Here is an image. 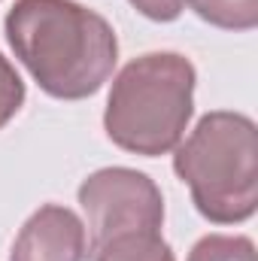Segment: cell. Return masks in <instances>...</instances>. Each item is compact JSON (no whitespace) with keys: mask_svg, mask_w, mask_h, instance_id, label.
Wrapping results in <instances>:
<instances>
[{"mask_svg":"<svg viewBox=\"0 0 258 261\" xmlns=\"http://www.w3.org/2000/svg\"><path fill=\"white\" fill-rule=\"evenodd\" d=\"M3 34L34 82L58 100H85L119 61L113 24L76 0H15Z\"/></svg>","mask_w":258,"mask_h":261,"instance_id":"obj_1","label":"cell"},{"mask_svg":"<svg viewBox=\"0 0 258 261\" xmlns=\"http://www.w3.org/2000/svg\"><path fill=\"white\" fill-rule=\"evenodd\" d=\"M194 85L197 70L179 52H149L128 61L107 97V137L143 158L173 152L192 122Z\"/></svg>","mask_w":258,"mask_h":261,"instance_id":"obj_2","label":"cell"},{"mask_svg":"<svg viewBox=\"0 0 258 261\" xmlns=\"http://www.w3.org/2000/svg\"><path fill=\"white\" fill-rule=\"evenodd\" d=\"M173 170L213 225H243L258 210V128L243 113L213 110L173 149Z\"/></svg>","mask_w":258,"mask_h":261,"instance_id":"obj_3","label":"cell"},{"mask_svg":"<svg viewBox=\"0 0 258 261\" xmlns=\"http://www.w3.org/2000/svg\"><path fill=\"white\" fill-rule=\"evenodd\" d=\"M79 206L85 213L88 258L107 240L128 231H161L164 195L152 176L134 167H100L79 186Z\"/></svg>","mask_w":258,"mask_h":261,"instance_id":"obj_4","label":"cell"},{"mask_svg":"<svg viewBox=\"0 0 258 261\" xmlns=\"http://www.w3.org/2000/svg\"><path fill=\"white\" fill-rule=\"evenodd\" d=\"M85 222L61 203H43L15 234L9 261H85Z\"/></svg>","mask_w":258,"mask_h":261,"instance_id":"obj_5","label":"cell"},{"mask_svg":"<svg viewBox=\"0 0 258 261\" xmlns=\"http://www.w3.org/2000/svg\"><path fill=\"white\" fill-rule=\"evenodd\" d=\"M94 261H176L161 231H128L91 252Z\"/></svg>","mask_w":258,"mask_h":261,"instance_id":"obj_6","label":"cell"},{"mask_svg":"<svg viewBox=\"0 0 258 261\" xmlns=\"http://www.w3.org/2000/svg\"><path fill=\"white\" fill-rule=\"evenodd\" d=\"M197 18L222 31H252L258 24V0H186Z\"/></svg>","mask_w":258,"mask_h":261,"instance_id":"obj_7","label":"cell"},{"mask_svg":"<svg viewBox=\"0 0 258 261\" xmlns=\"http://www.w3.org/2000/svg\"><path fill=\"white\" fill-rule=\"evenodd\" d=\"M186 261H258V252L246 234H207L192 246Z\"/></svg>","mask_w":258,"mask_h":261,"instance_id":"obj_8","label":"cell"},{"mask_svg":"<svg viewBox=\"0 0 258 261\" xmlns=\"http://www.w3.org/2000/svg\"><path fill=\"white\" fill-rule=\"evenodd\" d=\"M24 94L28 91H24L18 70L12 67L9 58L0 55V128H6L15 119V113L24 107Z\"/></svg>","mask_w":258,"mask_h":261,"instance_id":"obj_9","label":"cell"},{"mask_svg":"<svg viewBox=\"0 0 258 261\" xmlns=\"http://www.w3.org/2000/svg\"><path fill=\"white\" fill-rule=\"evenodd\" d=\"M128 3L152 21H176L186 9V0H128Z\"/></svg>","mask_w":258,"mask_h":261,"instance_id":"obj_10","label":"cell"}]
</instances>
